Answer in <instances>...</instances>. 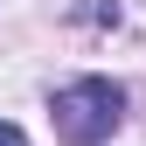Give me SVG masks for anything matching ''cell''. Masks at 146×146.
<instances>
[{
  "label": "cell",
  "instance_id": "6da1fadb",
  "mask_svg": "<svg viewBox=\"0 0 146 146\" xmlns=\"http://www.w3.org/2000/svg\"><path fill=\"white\" fill-rule=\"evenodd\" d=\"M49 118H56V139L63 146H104L125 125V90L111 77H77L49 98Z\"/></svg>",
  "mask_w": 146,
  "mask_h": 146
},
{
  "label": "cell",
  "instance_id": "7a4b0ae2",
  "mask_svg": "<svg viewBox=\"0 0 146 146\" xmlns=\"http://www.w3.org/2000/svg\"><path fill=\"white\" fill-rule=\"evenodd\" d=\"M0 146H28V132H21V125H7V118H0Z\"/></svg>",
  "mask_w": 146,
  "mask_h": 146
}]
</instances>
